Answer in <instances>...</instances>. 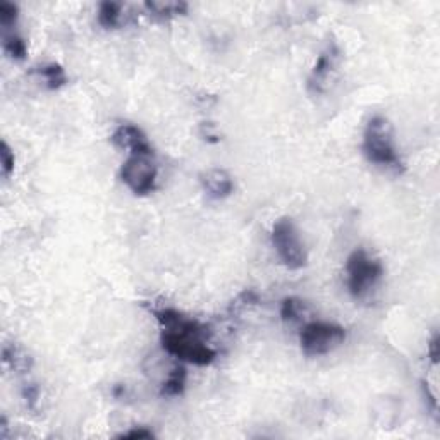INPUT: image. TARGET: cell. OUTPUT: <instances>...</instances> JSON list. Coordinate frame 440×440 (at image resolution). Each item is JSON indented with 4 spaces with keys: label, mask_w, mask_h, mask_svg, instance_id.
<instances>
[{
    "label": "cell",
    "mask_w": 440,
    "mask_h": 440,
    "mask_svg": "<svg viewBox=\"0 0 440 440\" xmlns=\"http://www.w3.org/2000/svg\"><path fill=\"white\" fill-rule=\"evenodd\" d=\"M148 312L160 324L162 347L170 356L196 367H207L215 362L217 351L207 344L210 335L207 325L174 308L148 307Z\"/></svg>",
    "instance_id": "cell-1"
},
{
    "label": "cell",
    "mask_w": 440,
    "mask_h": 440,
    "mask_svg": "<svg viewBox=\"0 0 440 440\" xmlns=\"http://www.w3.org/2000/svg\"><path fill=\"white\" fill-rule=\"evenodd\" d=\"M362 148L367 160L374 165L392 174L404 173V163L397 153L396 141H394V128L387 117H370L364 126Z\"/></svg>",
    "instance_id": "cell-2"
},
{
    "label": "cell",
    "mask_w": 440,
    "mask_h": 440,
    "mask_svg": "<svg viewBox=\"0 0 440 440\" xmlns=\"http://www.w3.org/2000/svg\"><path fill=\"white\" fill-rule=\"evenodd\" d=\"M347 289L354 300H364L384 277L380 260L372 258L363 248L354 250L346 262Z\"/></svg>",
    "instance_id": "cell-3"
},
{
    "label": "cell",
    "mask_w": 440,
    "mask_h": 440,
    "mask_svg": "<svg viewBox=\"0 0 440 440\" xmlns=\"http://www.w3.org/2000/svg\"><path fill=\"white\" fill-rule=\"evenodd\" d=\"M346 329L332 322H308L300 332V346L305 356L318 358L344 344Z\"/></svg>",
    "instance_id": "cell-4"
},
{
    "label": "cell",
    "mask_w": 440,
    "mask_h": 440,
    "mask_svg": "<svg viewBox=\"0 0 440 440\" xmlns=\"http://www.w3.org/2000/svg\"><path fill=\"white\" fill-rule=\"evenodd\" d=\"M121 181L136 196H146L157 188L158 167L155 162V152L129 153L128 160L121 167Z\"/></svg>",
    "instance_id": "cell-5"
},
{
    "label": "cell",
    "mask_w": 440,
    "mask_h": 440,
    "mask_svg": "<svg viewBox=\"0 0 440 440\" xmlns=\"http://www.w3.org/2000/svg\"><path fill=\"white\" fill-rule=\"evenodd\" d=\"M272 245L277 251L280 262L289 270H300L308 263V253L300 237V230L289 217H282L272 227Z\"/></svg>",
    "instance_id": "cell-6"
},
{
    "label": "cell",
    "mask_w": 440,
    "mask_h": 440,
    "mask_svg": "<svg viewBox=\"0 0 440 440\" xmlns=\"http://www.w3.org/2000/svg\"><path fill=\"white\" fill-rule=\"evenodd\" d=\"M341 48L335 41H330L320 53L318 61L313 66L312 73L307 79V90L309 95H322L329 86L330 79L337 71L339 62H341Z\"/></svg>",
    "instance_id": "cell-7"
},
{
    "label": "cell",
    "mask_w": 440,
    "mask_h": 440,
    "mask_svg": "<svg viewBox=\"0 0 440 440\" xmlns=\"http://www.w3.org/2000/svg\"><path fill=\"white\" fill-rule=\"evenodd\" d=\"M111 141L121 150H129V153L136 152H153L146 134L134 124H121L112 133Z\"/></svg>",
    "instance_id": "cell-8"
},
{
    "label": "cell",
    "mask_w": 440,
    "mask_h": 440,
    "mask_svg": "<svg viewBox=\"0 0 440 440\" xmlns=\"http://www.w3.org/2000/svg\"><path fill=\"white\" fill-rule=\"evenodd\" d=\"M200 184L212 200L229 198L234 193V181L224 169H207L200 174Z\"/></svg>",
    "instance_id": "cell-9"
},
{
    "label": "cell",
    "mask_w": 440,
    "mask_h": 440,
    "mask_svg": "<svg viewBox=\"0 0 440 440\" xmlns=\"http://www.w3.org/2000/svg\"><path fill=\"white\" fill-rule=\"evenodd\" d=\"M2 362L11 368L12 372L18 374H28L33 367L31 356L24 353L23 347H19L16 342H7L2 347Z\"/></svg>",
    "instance_id": "cell-10"
},
{
    "label": "cell",
    "mask_w": 440,
    "mask_h": 440,
    "mask_svg": "<svg viewBox=\"0 0 440 440\" xmlns=\"http://www.w3.org/2000/svg\"><path fill=\"white\" fill-rule=\"evenodd\" d=\"M186 2H155V0H148L145 2V9L157 21H170L178 16H184L188 12Z\"/></svg>",
    "instance_id": "cell-11"
},
{
    "label": "cell",
    "mask_w": 440,
    "mask_h": 440,
    "mask_svg": "<svg viewBox=\"0 0 440 440\" xmlns=\"http://www.w3.org/2000/svg\"><path fill=\"white\" fill-rule=\"evenodd\" d=\"M186 380H188L186 367H184V364H175L169 377L163 380L160 387V396L162 397L183 396L184 391H186Z\"/></svg>",
    "instance_id": "cell-12"
},
{
    "label": "cell",
    "mask_w": 440,
    "mask_h": 440,
    "mask_svg": "<svg viewBox=\"0 0 440 440\" xmlns=\"http://www.w3.org/2000/svg\"><path fill=\"white\" fill-rule=\"evenodd\" d=\"M124 6L119 2H102L98 6V24L106 29H117L123 26Z\"/></svg>",
    "instance_id": "cell-13"
},
{
    "label": "cell",
    "mask_w": 440,
    "mask_h": 440,
    "mask_svg": "<svg viewBox=\"0 0 440 440\" xmlns=\"http://www.w3.org/2000/svg\"><path fill=\"white\" fill-rule=\"evenodd\" d=\"M308 305L307 301L300 300V297L291 296L282 300L280 305V318L287 324H297V322H303L308 315Z\"/></svg>",
    "instance_id": "cell-14"
},
{
    "label": "cell",
    "mask_w": 440,
    "mask_h": 440,
    "mask_svg": "<svg viewBox=\"0 0 440 440\" xmlns=\"http://www.w3.org/2000/svg\"><path fill=\"white\" fill-rule=\"evenodd\" d=\"M33 73L39 74V76L45 79L48 90H61L62 86L67 85V76H66L64 67H62L61 64H56V62H50V64L35 67Z\"/></svg>",
    "instance_id": "cell-15"
},
{
    "label": "cell",
    "mask_w": 440,
    "mask_h": 440,
    "mask_svg": "<svg viewBox=\"0 0 440 440\" xmlns=\"http://www.w3.org/2000/svg\"><path fill=\"white\" fill-rule=\"evenodd\" d=\"M2 47L4 52L7 53L11 58H14V61H24L28 56V47H26V41H24L23 36H19L18 33H14V29H11V31H4L2 33Z\"/></svg>",
    "instance_id": "cell-16"
},
{
    "label": "cell",
    "mask_w": 440,
    "mask_h": 440,
    "mask_svg": "<svg viewBox=\"0 0 440 440\" xmlns=\"http://www.w3.org/2000/svg\"><path fill=\"white\" fill-rule=\"evenodd\" d=\"M257 305H260L258 292L253 291V289H245V291L240 292V295L236 296V300L229 305L227 313L230 317H237L241 315L246 308L257 307Z\"/></svg>",
    "instance_id": "cell-17"
},
{
    "label": "cell",
    "mask_w": 440,
    "mask_h": 440,
    "mask_svg": "<svg viewBox=\"0 0 440 440\" xmlns=\"http://www.w3.org/2000/svg\"><path fill=\"white\" fill-rule=\"evenodd\" d=\"M19 18V9L16 4L9 2V0H2L0 2V26L4 31H11L16 26Z\"/></svg>",
    "instance_id": "cell-18"
},
{
    "label": "cell",
    "mask_w": 440,
    "mask_h": 440,
    "mask_svg": "<svg viewBox=\"0 0 440 440\" xmlns=\"http://www.w3.org/2000/svg\"><path fill=\"white\" fill-rule=\"evenodd\" d=\"M16 165V157L14 152L11 150V146L7 145L6 140H2L0 143V169H2V178L9 179L12 173H14Z\"/></svg>",
    "instance_id": "cell-19"
},
{
    "label": "cell",
    "mask_w": 440,
    "mask_h": 440,
    "mask_svg": "<svg viewBox=\"0 0 440 440\" xmlns=\"http://www.w3.org/2000/svg\"><path fill=\"white\" fill-rule=\"evenodd\" d=\"M153 437H155V434L152 430L146 429V426H134V429L117 435V439H126V440H148Z\"/></svg>",
    "instance_id": "cell-20"
},
{
    "label": "cell",
    "mask_w": 440,
    "mask_h": 440,
    "mask_svg": "<svg viewBox=\"0 0 440 440\" xmlns=\"http://www.w3.org/2000/svg\"><path fill=\"white\" fill-rule=\"evenodd\" d=\"M23 399L26 401V406L28 409H31V411H35L36 409V402H39V397H40V389L39 385L35 384H26L23 387Z\"/></svg>",
    "instance_id": "cell-21"
},
{
    "label": "cell",
    "mask_w": 440,
    "mask_h": 440,
    "mask_svg": "<svg viewBox=\"0 0 440 440\" xmlns=\"http://www.w3.org/2000/svg\"><path fill=\"white\" fill-rule=\"evenodd\" d=\"M200 136L203 138L205 141H208V143H219L220 138L219 134L215 133V126L212 123H201L200 124Z\"/></svg>",
    "instance_id": "cell-22"
},
{
    "label": "cell",
    "mask_w": 440,
    "mask_h": 440,
    "mask_svg": "<svg viewBox=\"0 0 440 440\" xmlns=\"http://www.w3.org/2000/svg\"><path fill=\"white\" fill-rule=\"evenodd\" d=\"M421 391H423V396H425V401L429 402V408H430V411H431V414H434L435 418L439 416V402H437V397H435V394L430 391V387H429V384L426 382H421Z\"/></svg>",
    "instance_id": "cell-23"
},
{
    "label": "cell",
    "mask_w": 440,
    "mask_h": 440,
    "mask_svg": "<svg viewBox=\"0 0 440 440\" xmlns=\"http://www.w3.org/2000/svg\"><path fill=\"white\" fill-rule=\"evenodd\" d=\"M429 358L434 364L439 363V334H434L429 344Z\"/></svg>",
    "instance_id": "cell-24"
},
{
    "label": "cell",
    "mask_w": 440,
    "mask_h": 440,
    "mask_svg": "<svg viewBox=\"0 0 440 440\" xmlns=\"http://www.w3.org/2000/svg\"><path fill=\"white\" fill-rule=\"evenodd\" d=\"M0 423H2V426H0V429H2V431H0V437L6 439L7 437V420H6V416H2V420H0Z\"/></svg>",
    "instance_id": "cell-25"
}]
</instances>
